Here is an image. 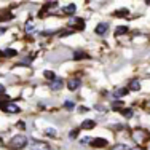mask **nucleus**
I'll list each match as a JSON object with an SVG mask.
<instances>
[{
  "label": "nucleus",
  "instance_id": "obj_5",
  "mask_svg": "<svg viewBox=\"0 0 150 150\" xmlns=\"http://www.w3.org/2000/svg\"><path fill=\"white\" fill-rule=\"evenodd\" d=\"M30 150H51L50 145L46 142H42V141H34L30 144Z\"/></svg>",
  "mask_w": 150,
  "mask_h": 150
},
{
  "label": "nucleus",
  "instance_id": "obj_4",
  "mask_svg": "<svg viewBox=\"0 0 150 150\" xmlns=\"http://www.w3.org/2000/svg\"><path fill=\"white\" fill-rule=\"evenodd\" d=\"M69 26L74 27V29H78V30H83L85 29V21L81 18H74V19L69 21Z\"/></svg>",
  "mask_w": 150,
  "mask_h": 150
},
{
  "label": "nucleus",
  "instance_id": "obj_16",
  "mask_svg": "<svg viewBox=\"0 0 150 150\" xmlns=\"http://www.w3.org/2000/svg\"><path fill=\"white\" fill-rule=\"evenodd\" d=\"M126 32H128V27H126V26H120V27H117V30H115V35H117V37H120V35L126 34Z\"/></svg>",
  "mask_w": 150,
  "mask_h": 150
},
{
  "label": "nucleus",
  "instance_id": "obj_24",
  "mask_svg": "<svg viewBox=\"0 0 150 150\" xmlns=\"http://www.w3.org/2000/svg\"><path fill=\"white\" fill-rule=\"evenodd\" d=\"M45 134H46V136H51V137H54V136H56V131L53 129V128H48V129H45Z\"/></svg>",
  "mask_w": 150,
  "mask_h": 150
},
{
  "label": "nucleus",
  "instance_id": "obj_6",
  "mask_svg": "<svg viewBox=\"0 0 150 150\" xmlns=\"http://www.w3.org/2000/svg\"><path fill=\"white\" fill-rule=\"evenodd\" d=\"M80 85H81V80H80V78H70V80L67 81V88H69L70 91L78 90V88H80Z\"/></svg>",
  "mask_w": 150,
  "mask_h": 150
},
{
  "label": "nucleus",
  "instance_id": "obj_30",
  "mask_svg": "<svg viewBox=\"0 0 150 150\" xmlns=\"http://www.w3.org/2000/svg\"><path fill=\"white\" fill-rule=\"evenodd\" d=\"M3 32H5V29H3V27H0V35H2Z\"/></svg>",
  "mask_w": 150,
  "mask_h": 150
},
{
  "label": "nucleus",
  "instance_id": "obj_11",
  "mask_svg": "<svg viewBox=\"0 0 150 150\" xmlns=\"http://www.w3.org/2000/svg\"><path fill=\"white\" fill-rule=\"evenodd\" d=\"M66 15H69V16H72L75 15V11H77V6H75V3H69L67 6H64V10H62Z\"/></svg>",
  "mask_w": 150,
  "mask_h": 150
},
{
  "label": "nucleus",
  "instance_id": "obj_15",
  "mask_svg": "<svg viewBox=\"0 0 150 150\" xmlns=\"http://www.w3.org/2000/svg\"><path fill=\"white\" fill-rule=\"evenodd\" d=\"M43 75H45V78H46V80H50V81H53V80L56 78V74L53 72V70H45Z\"/></svg>",
  "mask_w": 150,
  "mask_h": 150
},
{
  "label": "nucleus",
  "instance_id": "obj_27",
  "mask_svg": "<svg viewBox=\"0 0 150 150\" xmlns=\"http://www.w3.org/2000/svg\"><path fill=\"white\" fill-rule=\"evenodd\" d=\"M18 128H21V129H26V123H24V121H19V123H18Z\"/></svg>",
  "mask_w": 150,
  "mask_h": 150
},
{
  "label": "nucleus",
  "instance_id": "obj_19",
  "mask_svg": "<svg viewBox=\"0 0 150 150\" xmlns=\"http://www.w3.org/2000/svg\"><path fill=\"white\" fill-rule=\"evenodd\" d=\"M121 115H123L125 118H131V117H133V110L131 109H123L121 110Z\"/></svg>",
  "mask_w": 150,
  "mask_h": 150
},
{
  "label": "nucleus",
  "instance_id": "obj_31",
  "mask_svg": "<svg viewBox=\"0 0 150 150\" xmlns=\"http://www.w3.org/2000/svg\"><path fill=\"white\" fill-rule=\"evenodd\" d=\"M129 150H141V149H139V147H136V149H129Z\"/></svg>",
  "mask_w": 150,
  "mask_h": 150
},
{
  "label": "nucleus",
  "instance_id": "obj_26",
  "mask_svg": "<svg viewBox=\"0 0 150 150\" xmlns=\"http://www.w3.org/2000/svg\"><path fill=\"white\" fill-rule=\"evenodd\" d=\"M88 142L91 144V137H83L81 139V144H88Z\"/></svg>",
  "mask_w": 150,
  "mask_h": 150
},
{
  "label": "nucleus",
  "instance_id": "obj_28",
  "mask_svg": "<svg viewBox=\"0 0 150 150\" xmlns=\"http://www.w3.org/2000/svg\"><path fill=\"white\" fill-rule=\"evenodd\" d=\"M96 109H98V110H99V112H102V113H104V112H105V109H104V107H102V105H99V104H98V105H96Z\"/></svg>",
  "mask_w": 150,
  "mask_h": 150
},
{
  "label": "nucleus",
  "instance_id": "obj_12",
  "mask_svg": "<svg viewBox=\"0 0 150 150\" xmlns=\"http://www.w3.org/2000/svg\"><path fill=\"white\" fill-rule=\"evenodd\" d=\"M128 88H129L131 91H139V90H141V81H139L137 78H134V80L129 81V86H128Z\"/></svg>",
  "mask_w": 150,
  "mask_h": 150
},
{
  "label": "nucleus",
  "instance_id": "obj_18",
  "mask_svg": "<svg viewBox=\"0 0 150 150\" xmlns=\"http://www.w3.org/2000/svg\"><path fill=\"white\" fill-rule=\"evenodd\" d=\"M128 15H129V10H126V8H121V10H118V11L115 13V16H118V18H125Z\"/></svg>",
  "mask_w": 150,
  "mask_h": 150
},
{
  "label": "nucleus",
  "instance_id": "obj_8",
  "mask_svg": "<svg viewBox=\"0 0 150 150\" xmlns=\"http://www.w3.org/2000/svg\"><path fill=\"white\" fill-rule=\"evenodd\" d=\"M91 145H93V147H105V145H107V139H104V137H94V139H91Z\"/></svg>",
  "mask_w": 150,
  "mask_h": 150
},
{
  "label": "nucleus",
  "instance_id": "obj_7",
  "mask_svg": "<svg viewBox=\"0 0 150 150\" xmlns=\"http://www.w3.org/2000/svg\"><path fill=\"white\" fill-rule=\"evenodd\" d=\"M107 30H109V24L107 23H99L94 29V32L98 35H104V34H107Z\"/></svg>",
  "mask_w": 150,
  "mask_h": 150
},
{
  "label": "nucleus",
  "instance_id": "obj_29",
  "mask_svg": "<svg viewBox=\"0 0 150 150\" xmlns=\"http://www.w3.org/2000/svg\"><path fill=\"white\" fill-rule=\"evenodd\" d=\"M3 93H5V86H3L2 83H0V94H3Z\"/></svg>",
  "mask_w": 150,
  "mask_h": 150
},
{
  "label": "nucleus",
  "instance_id": "obj_2",
  "mask_svg": "<svg viewBox=\"0 0 150 150\" xmlns=\"http://www.w3.org/2000/svg\"><path fill=\"white\" fill-rule=\"evenodd\" d=\"M0 109H2L3 112H6V113H19V107H18L15 102H11V101L0 102Z\"/></svg>",
  "mask_w": 150,
  "mask_h": 150
},
{
  "label": "nucleus",
  "instance_id": "obj_14",
  "mask_svg": "<svg viewBox=\"0 0 150 150\" xmlns=\"http://www.w3.org/2000/svg\"><path fill=\"white\" fill-rule=\"evenodd\" d=\"M94 126H96L94 120H85L83 123H81V128H83V129H93Z\"/></svg>",
  "mask_w": 150,
  "mask_h": 150
},
{
  "label": "nucleus",
  "instance_id": "obj_23",
  "mask_svg": "<svg viewBox=\"0 0 150 150\" xmlns=\"http://www.w3.org/2000/svg\"><path fill=\"white\" fill-rule=\"evenodd\" d=\"M121 105H123V101H112V107H113V109H120V107Z\"/></svg>",
  "mask_w": 150,
  "mask_h": 150
},
{
  "label": "nucleus",
  "instance_id": "obj_25",
  "mask_svg": "<svg viewBox=\"0 0 150 150\" xmlns=\"http://www.w3.org/2000/svg\"><path fill=\"white\" fill-rule=\"evenodd\" d=\"M78 131H80V129H72V131L69 133V137H70V139H75V137L78 136Z\"/></svg>",
  "mask_w": 150,
  "mask_h": 150
},
{
  "label": "nucleus",
  "instance_id": "obj_3",
  "mask_svg": "<svg viewBox=\"0 0 150 150\" xmlns=\"http://www.w3.org/2000/svg\"><path fill=\"white\" fill-rule=\"evenodd\" d=\"M147 137H149V133L145 129H134L133 131V139L136 142H144V141H147Z\"/></svg>",
  "mask_w": 150,
  "mask_h": 150
},
{
  "label": "nucleus",
  "instance_id": "obj_22",
  "mask_svg": "<svg viewBox=\"0 0 150 150\" xmlns=\"http://www.w3.org/2000/svg\"><path fill=\"white\" fill-rule=\"evenodd\" d=\"M64 107H66L67 110H72L74 107H75V104H74L72 101H66V102H64Z\"/></svg>",
  "mask_w": 150,
  "mask_h": 150
},
{
  "label": "nucleus",
  "instance_id": "obj_21",
  "mask_svg": "<svg viewBox=\"0 0 150 150\" xmlns=\"http://www.w3.org/2000/svg\"><path fill=\"white\" fill-rule=\"evenodd\" d=\"M32 30H34V23L29 19V21L26 23V32H32Z\"/></svg>",
  "mask_w": 150,
  "mask_h": 150
},
{
  "label": "nucleus",
  "instance_id": "obj_20",
  "mask_svg": "<svg viewBox=\"0 0 150 150\" xmlns=\"http://www.w3.org/2000/svg\"><path fill=\"white\" fill-rule=\"evenodd\" d=\"M112 150H129V147L126 144H117V145H113Z\"/></svg>",
  "mask_w": 150,
  "mask_h": 150
},
{
  "label": "nucleus",
  "instance_id": "obj_13",
  "mask_svg": "<svg viewBox=\"0 0 150 150\" xmlns=\"http://www.w3.org/2000/svg\"><path fill=\"white\" fill-rule=\"evenodd\" d=\"M128 93H129L128 88H118V90L113 91V98H123V96L128 94Z\"/></svg>",
  "mask_w": 150,
  "mask_h": 150
},
{
  "label": "nucleus",
  "instance_id": "obj_10",
  "mask_svg": "<svg viewBox=\"0 0 150 150\" xmlns=\"http://www.w3.org/2000/svg\"><path fill=\"white\" fill-rule=\"evenodd\" d=\"M62 85H64L62 78H58V77H56L54 80L51 81V85H50V88H51L53 91H58V90H61V88H62Z\"/></svg>",
  "mask_w": 150,
  "mask_h": 150
},
{
  "label": "nucleus",
  "instance_id": "obj_1",
  "mask_svg": "<svg viewBox=\"0 0 150 150\" xmlns=\"http://www.w3.org/2000/svg\"><path fill=\"white\" fill-rule=\"evenodd\" d=\"M27 137L24 134H16V136H13L11 137V141H10V149L11 150H21V149H24L27 145Z\"/></svg>",
  "mask_w": 150,
  "mask_h": 150
},
{
  "label": "nucleus",
  "instance_id": "obj_17",
  "mask_svg": "<svg viewBox=\"0 0 150 150\" xmlns=\"http://www.w3.org/2000/svg\"><path fill=\"white\" fill-rule=\"evenodd\" d=\"M83 58H88V54L85 51H75L74 53V59L77 61V59H83Z\"/></svg>",
  "mask_w": 150,
  "mask_h": 150
},
{
  "label": "nucleus",
  "instance_id": "obj_9",
  "mask_svg": "<svg viewBox=\"0 0 150 150\" xmlns=\"http://www.w3.org/2000/svg\"><path fill=\"white\" fill-rule=\"evenodd\" d=\"M16 54H18V51L13 48H5V50L0 51V56H2V58H13V56H16Z\"/></svg>",
  "mask_w": 150,
  "mask_h": 150
}]
</instances>
